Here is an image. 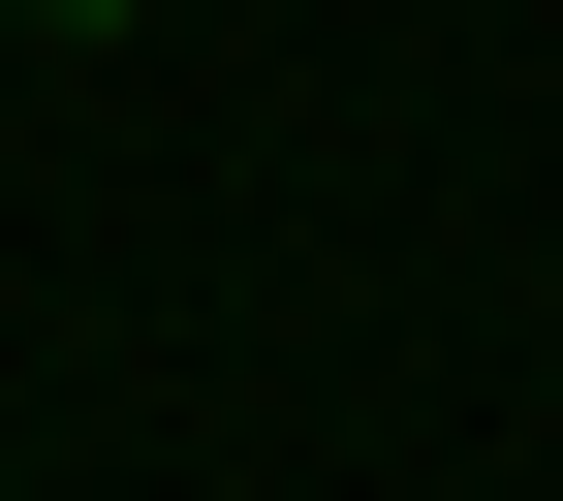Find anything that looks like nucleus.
Returning <instances> with one entry per match:
<instances>
[{"label":"nucleus","mask_w":563,"mask_h":501,"mask_svg":"<svg viewBox=\"0 0 563 501\" xmlns=\"http://www.w3.org/2000/svg\"><path fill=\"white\" fill-rule=\"evenodd\" d=\"M32 32H125V0H32Z\"/></svg>","instance_id":"1"}]
</instances>
